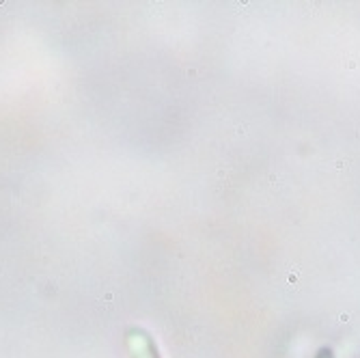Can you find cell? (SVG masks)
<instances>
[{
    "instance_id": "obj_1",
    "label": "cell",
    "mask_w": 360,
    "mask_h": 358,
    "mask_svg": "<svg viewBox=\"0 0 360 358\" xmlns=\"http://www.w3.org/2000/svg\"><path fill=\"white\" fill-rule=\"evenodd\" d=\"M125 347L129 358H160L153 337L139 326H129L125 331Z\"/></svg>"
}]
</instances>
